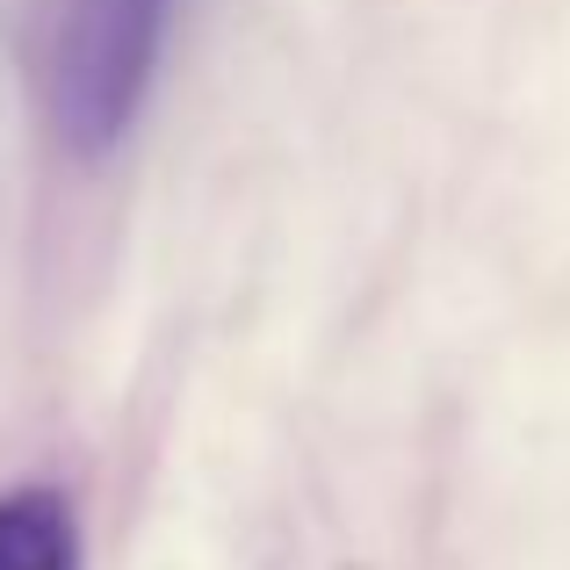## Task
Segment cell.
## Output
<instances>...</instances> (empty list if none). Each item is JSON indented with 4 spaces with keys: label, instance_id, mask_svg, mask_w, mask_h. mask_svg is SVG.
I'll return each instance as SVG.
<instances>
[{
    "label": "cell",
    "instance_id": "obj_1",
    "mask_svg": "<svg viewBox=\"0 0 570 570\" xmlns=\"http://www.w3.org/2000/svg\"><path fill=\"white\" fill-rule=\"evenodd\" d=\"M181 0H43L37 95L66 153L101 159L138 124Z\"/></svg>",
    "mask_w": 570,
    "mask_h": 570
},
{
    "label": "cell",
    "instance_id": "obj_2",
    "mask_svg": "<svg viewBox=\"0 0 570 570\" xmlns=\"http://www.w3.org/2000/svg\"><path fill=\"white\" fill-rule=\"evenodd\" d=\"M0 570H80V520H72L66 491H0Z\"/></svg>",
    "mask_w": 570,
    "mask_h": 570
}]
</instances>
